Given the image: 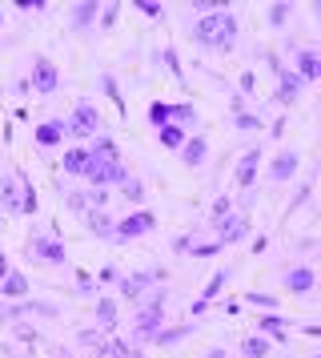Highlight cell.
I'll return each mask as SVG.
<instances>
[{
  "instance_id": "obj_9",
  "label": "cell",
  "mask_w": 321,
  "mask_h": 358,
  "mask_svg": "<svg viewBox=\"0 0 321 358\" xmlns=\"http://www.w3.org/2000/svg\"><path fill=\"white\" fill-rule=\"evenodd\" d=\"M153 282H165V270H141V274H125L121 282H117V290H121V298H141Z\"/></svg>"
},
{
  "instance_id": "obj_42",
  "label": "cell",
  "mask_w": 321,
  "mask_h": 358,
  "mask_svg": "<svg viewBox=\"0 0 321 358\" xmlns=\"http://www.w3.org/2000/svg\"><path fill=\"white\" fill-rule=\"evenodd\" d=\"M313 17H318V20H321V0H318V4H313Z\"/></svg>"
},
{
  "instance_id": "obj_7",
  "label": "cell",
  "mask_w": 321,
  "mask_h": 358,
  "mask_svg": "<svg viewBox=\"0 0 321 358\" xmlns=\"http://www.w3.org/2000/svg\"><path fill=\"white\" fill-rule=\"evenodd\" d=\"M29 258L48 262V266H64L68 254H64V242L48 238V234H32V238H29Z\"/></svg>"
},
{
  "instance_id": "obj_30",
  "label": "cell",
  "mask_w": 321,
  "mask_h": 358,
  "mask_svg": "<svg viewBox=\"0 0 321 358\" xmlns=\"http://www.w3.org/2000/svg\"><path fill=\"white\" fill-rule=\"evenodd\" d=\"M121 194H125L128 201H144V185H141L137 178H128L125 185H121Z\"/></svg>"
},
{
  "instance_id": "obj_38",
  "label": "cell",
  "mask_w": 321,
  "mask_h": 358,
  "mask_svg": "<svg viewBox=\"0 0 321 358\" xmlns=\"http://www.w3.org/2000/svg\"><path fill=\"white\" fill-rule=\"evenodd\" d=\"M241 93H257V89H253V73H245V77H241Z\"/></svg>"
},
{
  "instance_id": "obj_27",
  "label": "cell",
  "mask_w": 321,
  "mask_h": 358,
  "mask_svg": "<svg viewBox=\"0 0 321 358\" xmlns=\"http://www.w3.org/2000/svg\"><path fill=\"white\" fill-rule=\"evenodd\" d=\"M225 282H229V270H217V274L205 282V294H201V302H209V298H217V294L225 290Z\"/></svg>"
},
{
  "instance_id": "obj_24",
  "label": "cell",
  "mask_w": 321,
  "mask_h": 358,
  "mask_svg": "<svg viewBox=\"0 0 321 358\" xmlns=\"http://www.w3.org/2000/svg\"><path fill=\"white\" fill-rule=\"evenodd\" d=\"M96 322H100V330L117 326V302L112 298H96Z\"/></svg>"
},
{
  "instance_id": "obj_35",
  "label": "cell",
  "mask_w": 321,
  "mask_h": 358,
  "mask_svg": "<svg viewBox=\"0 0 321 358\" xmlns=\"http://www.w3.org/2000/svg\"><path fill=\"white\" fill-rule=\"evenodd\" d=\"M237 129H261L257 113H241V117H237Z\"/></svg>"
},
{
  "instance_id": "obj_34",
  "label": "cell",
  "mask_w": 321,
  "mask_h": 358,
  "mask_svg": "<svg viewBox=\"0 0 321 358\" xmlns=\"http://www.w3.org/2000/svg\"><path fill=\"white\" fill-rule=\"evenodd\" d=\"M117 13H121V4H105L100 8V29H112L117 24Z\"/></svg>"
},
{
  "instance_id": "obj_40",
  "label": "cell",
  "mask_w": 321,
  "mask_h": 358,
  "mask_svg": "<svg viewBox=\"0 0 321 358\" xmlns=\"http://www.w3.org/2000/svg\"><path fill=\"white\" fill-rule=\"evenodd\" d=\"M13 266H8V258H4V250H0V282H4V274H8Z\"/></svg>"
},
{
  "instance_id": "obj_18",
  "label": "cell",
  "mask_w": 321,
  "mask_h": 358,
  "mask_svg": "<svg viewBox=\"0 0 321 358\" xmlns=\"http://www.w3.org/2000/svg\"><path fill=\"white\" fill-rule=\"evenodd\" d=\"M32 137H36V145L57 149L68 133H64V121H45V125H36V133H32Z\"/></svg>"
},
{
  "instance_id": "obj_17",
  "label": "cell",
  "mask_w": 321,
  "mask_h": 358,
  "mask_svg": "<svg viewBox=\"0 0 321 358\" xmlns=\"http://www.w3.org/2000/svg\"><path fill=\"white\" fill-rule=\"evenodd\" d=\"M29 278L20 274V270H8V274H4V282H0V298H20V302H24V298H29Z\"/></svg>"
},
{
  "instance_id": "obj_16",
  "label": "cell",
  "mask_w": 321,
  "mask_h": 358,
  "mask_svg": "<svg viewBox=\"0 0 321 358\" xmlns=\"http://www.w3.org/2000/svg\"><path fill=\"white\" fill-rule=\"evenodd\" d=\"M181 162L189 165V169H201V165L209 162V145H205V137H189V141L181 145Z\"/></svg>"
},
{
  "instance_id": "obj_6",
  "label": "cell",
  "mask_w": 321,
  "mask_h": 358,
  "mask_svg": "<svg viewBox=\"0 0 321 358\" xmlns=\"http://www.w3.org/2000/svg\"><path fill=\"white\" fill-rule=\"evenodd\" d=\"M153 229H157V213L137 210V213H128V217H117L112 238H117V242H128V238H144V234H153Z\"/></svg>"
},
{
  "instance_id": "obj_21",
  "label": "cell",
  "mask_w": 321,
  "mask_h": 358,
  "mask_svg": "<svg viewBox=\"0 0 321 358\" xmlns=\"http://www.w3.org/2000/svg\"><path fill=\"white\" fill-rule=\"evenodd\" d=\"M84 165H89V149L84 145L64 149V173H68V178H84Z\"/></svg>"
},
{
  "instance_id": "obj_4",
  "label": "cell",
  "mask_w": 321,
  "mask_h": 358,
  "mask_svg": "<svg viewBox=\"0 0 321 358\" xmlns=\"http://www.w3.org/2000/svg\"><path fill=\"white\" fill-rule=\"evenodd\" d=\"M64 133L77 137V141H84V137H100V113H96L93 101H77V109H73L68 121H64Z\"/></svg>"
},
{
  "instance_id": "obj_44",
  "label": "cell",
  "mask_w": 321,
  "mask_h": 358,
  "mask_svg": "<svg viewBox=\"0 0 321 358\" xmlns=\"http://www.w3.org/2000/svg\"><path fill=\"white\" fill-rule=\"evenodd\" d=\"M0 29H4V8H0Z\"/></svg>"
},
{
  "instance_id": "obj_3",
  "label": "cell",
  "mask_w": 321,
  "mask_h": 358,
  "mask_svg": "<svg viewBox=\"0 0 321 358\" xmlns=\"http://www.w3.org/2000/svg\"><path fill=\"white\" fill-rule=\"evenodd\" d=\"M0 197H4V210L8 213H36V194H32V185L20 173L0 181Z\"/></svg>"
},
{
  "instance_id": "obj_13",
  "label": "cell",
  "mask_w": 321,
  "mask_h": 358,
  "mask_svg": "<svg viewBox=\"0 0 321 358\" xmlns=\"http://www.w3.org/2000/svg\"><path fill=\"white\" fill-rule=\"evenodd\" d=\"M277 77H281V85H277V101H281V105H293V101L301 97L305 81L297 77V73H293V69H281Z\"/></svg>"
},
{
  "instance_id": "obj_43",
  "label": "cell",
  "mask_w": 321,
  "mask_h": 358,
  "mask_svg": "<svg viewBox=\"0 0 321 358\" xmlns=\"http://www.w3.org/2000/svg\"><path fill=\"white\" fill-rule=\"evenodd\" d=\"M128 358H144V355H141V350H128Z\"/></svg>"
},
{
  "instance_id": "obj_29",
  "label": "cell",
  "mask_w": 321,
  "mask_h": 358,
  "mask_svg": "<svg viewBox=\"0 0 321 358\" xmlns=\"http://www.w3.org/2000/svg\"><path fill=\"white\" fill-rule=\"evenodd\" d=\"M289 13H293V4H269V24L273 29H285Z\"/></svg>"
},
{
  "instance_id": "obj_41",
  "label": "cell",
  "mask_w": 321,
  "mask_h": 358,
  "mask_svg": "<svg viewBox=\"0 0 321 358\" xmlns=\"http://www.w3.org/2000/svg\"><path fill=\"white\" fill-rule=\"evenodd\" d=\"M209 358H225V350H209Z\"/></svg>"
},
{
  "instance_id": "obj_26",
  "label": "cell",
  "mask_w": 321,
  "mask_h": 358,
  "mask_svg": "<svg viewBox=\"0 0 321 358\" xmlns=\"http://www.w3.org/2000/svg\"><path fill=\"white\" fill-rule=\"evenodd\" d=\"M157 137H160V145L165 149H181L185 141H189V137L181 133V125H165V129H157Z\"/></svg>"
},
{
  "instance_id": "obj_19",
  "label": "cell",
  "mask_w": 321,
  "mask_h": 358,
  "mask_svg": "<svg viewBox=\"0 0 321 358\" xmlns=\"http://www.w3.org/2000/svg\"><path fill=\"white\" fill-rule=\"evenodd\" d=\"M84 229H89V234H96V238H112L117 217H109L105 210H89V213H84Z\"/></svg>"
},
{
  "instance_id": "obj_36",
  "label": "cell",
  "mask_w": 321,
  "mask_h": 358,
  "mask_svg": "<svg viewBox=\"0 0 321 358\" xmlns=\"http://www.w3.org/2000/svg\"><path fill=\"white\" fill-rule=\"evenodd\" d=\"M77 290H80V294H96V286H93V278L84 274V270H80V274H77Z\"/></svg>"
},
{
  "instance_id": "obj_12",
  "label": "cell",
  "mask_w": 321,
  "mask_h": 358,
  "mask_svg": "<svg viewBox=\"0 0 321 358\" xmlns=\"http://www.w3.org/2000/svg\"><path fill=\"white\" fill-rule=\"evenodd\" d=\"M297 165H301V157L293 153V149H281L277 157H273V169H269V178L277 181V185H285L293 173H297Z\"/></svg>"
},
{
  "instance_id": "obj_45",
  "label": "cell",
  "mask_w": 321,
  "mask_h": 358,
  "mask_svg": "<svg viewBox=\"0 0 321 358\" xmlns=\"http://www.w3.org/2000/svg\"><path fill=\"white\" fill-rule=\"evenodd\" d=\"M313 358H321V355H313Z\"/></svg>"
},
{
  "instance_id": "obj_31",
  "label": "cell",
  "mask_w": 321,
  "mask_h": 358,
  "mask_svg": "<svg viewBox=\"0 0 321 358\" xmlns=\"http://www.w3.org/2000/svg\"><path fill=\"white\" fill-rule=\"evenodd\" d=\"M229 213H233V201H229V197H217V201H213V226H217L221 217H229Z\"/></svg>"
},
{
  "instance_id": "obj_46",
  "label": "cell",
  "mask_w": 321,
  "mask_h": 358,
  "mask_svg": "<svg viewBox=\"0 0 321 358\" xmlns=\"http://www.w3.org/2000/svg\"><path fill=\"white\" fill-rule=\"evenodd\" d=\"M237 358H241V355H237Z\"/></svg>"
},
{
  "instance_id": "obj_32",
  "label": "cell",
  "mask_w": 321,
  "mask_h": 358,
  "mask_svg": "<svg viewBox=\"0 0 321 358\" xmlns=\"http://www.w3.org/2000/svg\"><path fill=\"white\" fill-rule=\"evenodd\" d=\"M100 85H105V93H109V97L117 101V109H121V113H125V101H121V89H117V81H112L109 73H105V77H100Z\"/></svg>"
},
{
  "instance_id": "obj_37",
  "label": "cell",
  "mask_w": 321,
  "mask_h": 358,
  "mask_svg": "<svg viewBox=\"0 0 321 358\" xmlns=\"http://www.w3.org/2000/svg\"><path fill=\"white\" fill-rule=\"evenodd\" d=\"M137 8H141L144 17H160V4H149V0H137Z\"/></svg>"
},
{
  "instance_id": "obj_23",
  "label": "cell",
  "mask_w": 321,
  "mask_h": 358,
  "mask_svg": "<svg viewBox=\"0 0 321 358\" xmlns=\"http://www.w3.org/2000/svg\"><path fill=\"white\" fill-rule=\"evenodd\" d=\"M96 13H100V4H96V0L77 4V8H73V29H89V24L96 20Z\"/></svg>"
},
{
  "instance_id": "obj_33",
  "label": "cell",
  "mask_w": 321,
  "mask_h": 358,
  "mask_svg": "<svg viewBox=\"0 0 321 358\" xmlns=\"http://www.w3.org/2000/svg\"><path fill=\"white\" fill-rule=\"evenodd\" d=\"M245 302H253V306H265V310H277V298L273 294H245Z\"/></svg>"
},
{
  "instance_id": "obj_25",
  "label": "cell",
  "mask_w": 321,
  "mask_h": 358,
  "mask_svg": "<svg viewBox=\"0 0 321 358\" xmlns=\"http://www.w3.org/2000/svg\"><path fill=\"white\" fill-rule=\"evenodd\" d=\"M193 334V326L185 322V326H169V330H165V326H160L157 334H153V342H157V346H169V342H181V338H189Z\"/></svg>"
},
{
  "instance_id": "obj_5",
  "label": "cell",
  "mask_w": 321,
  "mask_h": 358,
  "mask_svg": "<svg viewBox=\"0 0 321 358\" xmlns=\"http://www.w3.org/2000/svg\"><path fill=\"white\" fill-rule=\"evenodd\" d=\"M165 298H169L165 290H153V294H149V302L141 306L137 322H133V326H137V338H153L160 326H165Z\"/></svg>"
},
{
  "instance_id": "obj_14",
  "label": "cell",
  "mask_w": 321,
  "mask_h": 358,
  "mask_svg": "<svg viewBox=\"0 0 321 358\" xmlns=\"http://www.w3.org/2000/svg\"><path fill=\"white\" fill-rule=\"evenodd\" d=\"M301 81H321V52L318 49H301L297 52V69H293Z\"/></svg>"
},
{
  "instance_id": "obj_8",
  "label": "cell",
  "mask_w": 321,
  "mask_h": 358,
  "mask_svg": "<svg viewBox=\"0 0 321 358\" xmlns=\"http://www.w3.org/2000/svg\"><path fill=\"white\" fill-rule=\"evenodd\" d=\"M32 89H36V93H45V97L61 89V69L52 65L48 57H36V61H32Z\"/></svg>"
},
{
  "instance_id": "obj_10",
  "label": "cell",
  "mask_w": 321,
  "mask_h": 358,
  "mask_svg": "<svg viewBox=\"0 0 321 358\" xmlns=\"http://www.w3.org/2000/svg\"><path fill=\"white\" fill-rule=\"evenodd\" d=\"M245 234H249V222H245L241 213H229V217L217 222V245H221V250L225 245H233V242H241Z\"/></svg>"
},
{
  "instance_id": "obj_20",
  "label": "cell",
  "mask_w": 321,
  "mask_h": 358,
  "mask_svg": "<svg viewBox=\"0 0 321 358\" xmlns=\"http://www.w3.org/2000/svg\"><path fill=\"white\" fill-rule=\"evenodd\" d=\"M257 334H269V338L285 342L289 338V322L281 318V314H261V318H257Z\"/></svg>"
},
{
  "instance_id": "obj_1",
  "label": "cell",
  "mask_w": 321,
  "mask_h": 358,
  "mask_svg": "<svg viewBox=\"0 0 321 358\" xmlns=\"http://www.w3.org/2000/svg\"><path fill=\"white\" fill-rule=\"evenodd\" d=\"M84 181L93 189H105V185H125L128 169L121 165V149L109 137H96L89 145V165H84Z\"/></svg>"
},
{
  "instance_id": "obj_11",
  "label": "cell",
  "mask_w": 321,
  "mask_h": 358,
  "mask_svg": "<svg viewBox=\"0 0 321 358\" xmlns=\"http://www.w3.org/2000/svg\"><path fill=\"white\" fill-rule=\"evenodd\" d=\"M257 169H261V149H245V153H241V162H237V185H241V189H253Z\"/></svg>"
},
{
  "instance_id": "obj_39",
  "label": "cell",
  "mask_w": 321,
  "mask_h": 358,
  "mask_svg": "<svg viewBox=\"0 0 321 358\" xmlns=\"http://www.w3.org/2000/svg\"><path fill=\"white\" fill-rule=\"evenodd\" d=\"M189 245H193L189 238H177V242H173V250H177V254H189Z\"/></svg>"
},
{
  "instance_id": "obj_2",
  "label": "cell",
  "mask_w": 321,
  "mask_h": 358,
  "mask_svg": "<svg viewBox=\"0 0 321 358\" xmlns=\"http://www.w3.org/2000/svg\"><path fill=\"white\" fill-rule=\"evenodd\" d=\"M193 41L205 45V49L229 52L237 45V17H233L229 8H213V13H205L201 20H193Z\"/></svg>"
},
{
  "instance_id": "obj_15",
  "label": "cell",
  "mask_w": 321,
  "mask_h": 358,
  "mask_svg": "<svg viewBox=\"0 0 321 358\" xmlns=\"http://www.w3.org/2000/svg\"><path fill=\"white\" fill-rule=\"evenodd\" d=\"M285 286H289V294H309L313 286H318V274L309 270V266H293L285 274Z\"/></svg>"
},
{
  "instance_id": "obj_28",
  "label": "cell",
  "mask_w": 321,
  "mask_h": 358,
  "mask_svg": "<svg viewBox=\"0 0 321 358\" xmlns=\"http://www.w3.org/2000/svg\"><path fill=\"white\" fill-rule=\"evenodd\" d=\"M149 121H153V125H157V129H165V125H169V121H173V105H165V101H157V105H153V109H149Z\"/></svg>"
},
{
  "instance_id": "obj_22",
  "label": "cell",
  "mask_w": 321,
  "mask_h": 358,
  "mask_svg": "<svg viewBox=\"0 0 321 358\" xmlns=\"http://www.w3.org/2000/svg\"><path fill=\"white\" fill-rule=\"evenodd\" d=\"M265 355H269V338L265 334H249L241 342V358H265Z\"/></svg>"
}]
</instances>
